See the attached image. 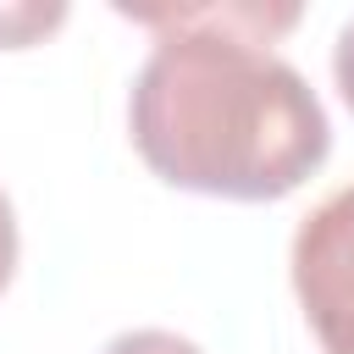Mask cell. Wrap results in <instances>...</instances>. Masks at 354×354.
<instances>
[{
	"label": "cell",
	"instance_id": "3957f363",
	"mask_svg": "<svg viewBox=\"0 0 354 354\" xmlns=\"http://www.w3.org/2000/svg\"><path fill=\"white\" fill-rule=\"evenodd\" d=\"M61 22V6H17V11H0V44L6 50H22V44H33L39 33H50Z\"/></svg>",
	"mask_w": 354,
	"mask_h": 354
},
{
	"label": "cell",
	"instance_id": "6da1fadb",
	"mask_svg": "<svg viewBox=\"0 0 354 354\" xmlns=\"http://www.w3.org/2000/svg\"><path fill=\"white\" fill-rule=\"evenodd\" d=\"M155 28L133 83L127 127L144 166L210 199H282L326 160V111L266 44L299 22L293 6H160L122 11Z\"/></svg>",
	"mask_w": 354,
	"mask_h": 354
},
{
	"label": "cell",
	"instance_id": "5b68a950",
	"mask_svg": "<svg viewBox=\"0 0 354 354\" xmlns=\"http://www.w3.org/2000/svg\"><path fill=\"white\" fill-rule=\"evenodd\" d=\"M332 72H337V94H343V105L354 111V22H348V28H343V39H337Z\"/></svg>",
	"mask_w": 354,
	"mask_h": 354
},
{
	"label": "cell",
	"instance_id": "7a4b0ae2",
	"mask_svg": "<svg viewBox=\"0 0 354 354\" xmlns=\"http://www.w3.org/2000/svg\"><path fill=\"white\" fill-rule=\"evenodd\" d=\"M293 293L326 354H354V188L304 216L293 238Z\"/></svg>",
	"mask_w": 354,
	"mask_h": 354
},
{
	"label": "cell",
	"instance_id": "277c9868",
	"mask_svg": "<svg viewBox=\"0 0 354 354\" xmlns=\"http://www.w3.org/2000/svg\"><path fill=\"white\" fill-rule=\"evenodd\" d=\"M105 354H199V348L188 337H177V332H127Z\"/></svg>",
	"mask_w": 354,
	"mask_h": 354
},
{
	"label": "cell",
	"instance_id": "8992f818",
	"mask_svg": "<svg viewBox=\"0 0 354 354\" xmlns=\"http://www.w3.org/2000/svg\"><path fill=\"white\" fill-rule=\"evenodd\" d=\"M17 271V216H11V199L0 194V293Z\"/></svg>",
	"mask_w": 354,
	"mask_h": 354
}]
</instances>
